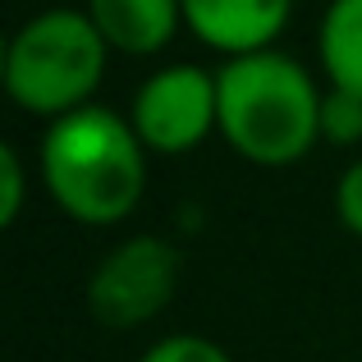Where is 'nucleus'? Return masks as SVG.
I'll return each instance as SVG.
<instances>
[{"instance_id": "obj_11", "label": "nucleus", "mask_w": 362, "mask_h": 362, "mask_svg": "<svg viewBox=\"0 0 362 362\" xmlns=\"http://www.w3.org/2000/svg\"><path fill=\"white\" fill-rule=\"evenodd\" d=\"M23 193H28V170H23V156H18L14 142L0 147V225H14L23 216Z\"/></svg>"}, {"instance_id": "obj_8", "label": "nucleus", "mask_w": 362, "mask_h": 362, "mask_svg": "<svg viewBox=\"0 0 362 362\" xmlns=\"http://www.w3.org/2000/svg\"><path fill=\"white\" fill-rule=\"evenodd\" d=\"M317 60L330 88L362 97V0H330L317 28Z\"/></svg>"}, {"instance_id": "obj_9", "label": "nucleus", "mask_w": 362, "mask_h": 362, "mask_svg": "<svg viewBox=\"0 0 362 362\" xmlns=\"http://www.w3.org/2000/svg\"><path fill=\"white\" fill-rule=\"evenodd\" d=\"M321 138L339 142V147L362 142V97L330 88L326 101H321Z\"/></svg>"}, {"instance_id": "obj_1", "label": "nucleus", "mask_w": 362, "mask_h": 362, "mask_svg": "<svg viewBox=\"0 0 362 362\" xmlns=\"http://www.w3.org/2000/svg\"><path fill=\"white\" fill-rule=\"evenodd\" d=\"M37 165L51 202L92 230L129 221L147 193V147L133 119L106 106H83L46 124Z\"/></svg>"}, {"instance_id": "obj_2", "label": "nucleus", "mask_w": 362, "mask_h": 362, "mask_svg": "<svg viewBox=\"0 0 362 362\" xmlns=\"http://www.w3.org/2000/svg\"><path fill=\"white\" fill-rule=\"evenodd\" d=\"M216 97H221V138L252 165H293L321 142L326 92L293 55L275 46L225 60L216 69Z\"/></svg>"}, {"instance_id": "obj_3", "label": "nucleus", "mask_w": 362, "mask_h": 362, "mask_svg": "<svg viewBox=\"0 0 362 362\" xmlns=\"http://www.w3.org/2000/svg\"><path fill=\"white\" fill-rule=\"evenodd\" d=\"M110 46L88 9H42L5 46V92L18 110L60 119L92 106Z\"/></svg>"}, {"instance_id": "obj_5", "label": "nucleus", "mask_w": 362, "mask_h": 362, "mask_svg": "<svg viewBox=\"0 0 362 362\" xmlns=\"http://www.w3.org/2000/svg\"><path fill=\"white\" fill-rule=\"evenodd\" d=\"M129 119L142 147L156 156H184V151L202 147L221 129L216 74L202 64H165L133 92Z\"/></svg>"}, {"instance_id": "obj_6", "label": "nucleus", "mask_w": 362, "mask_h": 362, "mask_svg": "<svg viewBox=\"0 0 362 362\" xmlns=\"http://www.w3.org/2000/svg\"><path fill=\"white\" fill-rule=\"evenodd\" d=\"M289 14L293 0H184V28L225 60L271 51Z\"/></svg>"}, {"instance_id": "obj_7", "label": "nucleus", "mask_w": 362, "mask_h": 362, "mask_svg": "<svg viewBox=\"0 0 362 362\" xmlns=\"http://www.w3.org/2000/svg\"><path fill=\"white\" fill-rule=\"evenodd\" d=\"M83 9L119 55H156L184 28V0H88Z\"/></svg>"}, {"instance_id": "obj_4", "label": "nucleus", "mask_w": 362, "mask_h": 362, "mask_svg": "<svg viewBox=\"0 0 362 362\" xmlns=\"http://www.w3.org/2000/svg\"><path fill=\"white\" fill-rule=\"evenodd\" d=\"M179 284V252L160 234H133L110 247L88 280V308L101 326L133 330L151 321Z\"/></svg>"}, {"instance_id": "obj_10", "label": "nucleus", "mask_w": 362, "mask_h": 362, "mask_svg": "<svg viewBox=\"0 0 362 362\" xmlns=\"http://www.w3.org/2000/svg\"><path fill=\"white\" fill-rule=\"evenodd\" d=\"M142 362H234V358L206 335H165L142 354Z\"/></svg>"}, {"instance_id": "obj_12", "label": "nucleus", "mask_w": 362, "mask_h": 362, "mask_svg": "<svg viewBox=\"0 0 362 362\" xmlns=\"http://www.w3.org/2000/svg\"><path fill=\"white\" fill-rule=\"evenodd\" d=\"M335 211H339V225L362 239V156L344 170V175H339V184H335Z\"/></svg>"}]
</instances>
